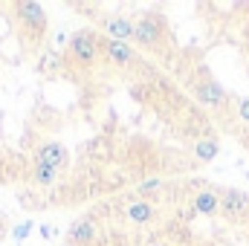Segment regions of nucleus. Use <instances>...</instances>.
<instances>
[{"label":"nucleus","instance_id":"f257e3e1","mask_svg":"<svg viewBox=\"0 0 249 246\" xmlns=\"http://www.w3.org/2000/svg\"><path fill=\"white\" fill-rule=\"evenodd\" d=\"M102 35L96 29H78L70 41V55L78 67H93L99 58V50H102Z\"/></svg>","mask_w":249,"mask_h":246},{"label":"nucleus","instance_id":"f03ea898","mask_svg":"<svg viewBox=\"0 0 249 246\" xmlns=\"http://www.w3.org/2000/svg\"><path fill=\"white\" fill-rule=\"evenodd\" d=\"M162 38H165V23H162L160 15L148 12V15H142L139 20H133V41H136L139 47H145V50H160Z\"/></svg>","mask_w":249,"mask_h":246},{"label":"nucleus","instance_id":"7ed1b4c3","mask_svg":"<svg viewBox=\"0 0 249 246\" xmlns=\"http://www.w3.org/2000/svg\"><path fill=\"white\" fill-rule=\"evenodd\" d=\"M15 12H18L20 23L26 26V32H29L35 41L44 38V32H47V9H44L41 3L23 0V3H15Z\"/></svg>","mask_w":249,"mask_h":246},{"label":"nucleus","instance_id":"20e7f679","mask_svg":"<svg viewBox=\"0 0 249 246\" xmlns=\"http://www.w3.org/2000/svg\"><path fill=\"white\" fill-rule=\"evenodd\" d=\"M102 29H105V38H113V41H122V44L133 41V20L124 18V15H105Z\"/></svg>","mask_w":249,"mask_h":246},{"label":"nucleus","instance_id":"39448f33","mask_svg":"<svg viewBox=\"0 0 249 246\" xmlns=\"http://www.w3.org/2000/svg\"><path fill=\"white\" fill-rule=\"evenodd\" d=\"M249 209V194L238 191V188H223L220 191V211L226 217H244Z\"/></svg>","mask_w":249,"mask_h":246},{"label":"nucleus","instance_id":"423d86ee","mask_svg":"<svg viewBox=\"0 0 249 246\" xmlns=\"http://www.w3.org/2000/svg\"><path fill=\"white\" fill-rule=\"evenodd\" d=\"M35 162H41V165H50V168H64L67 162H70V157H67V148H64L61 142H44L38 151H35Z\"/></svg>","mask_w":249,"mask_h":246},{"label":"nucleus","instance_id":"0eeeda50","mask_svg":"<svg viewBox=\"0 0 249 246\" xmlns=\"http://www.w3.org/2000/svg\"><path fill=\"white\" fill-rule=\"evenodd\" d=\"M96 235H99V229H96V220L93 217H81V220H75L72 223V229H70V244L75 246H93L96 244Z\"/></svg>","mask_w":249,"mask_h":246},{"label":"nucleus","instance_id":"6e6552de","mask_svg":"<svg viewBox=\"0 0 249 246\" xmlns=\"http://www.w3.org/2000/svg\"><path fill=\"white\" fill-rule=\"evenodd\" d=\"M102 47H105V55H107V61L119 64V67H130L133 61H139V58H136V53L130 50V44L113 41V38H105V41H102Z\"/></svg>","mask_w":249,"mask_h":246},{"label":"nucleus","instance_id":"1a4fd4ad","mask_svg":"<svg viewBox=\"0 0 249 246\" xmlns=\"http://www.w3.org/2000/svg\"><path fill=\"white\" fill-rule=\"evenodd\" d=\"M191 209L197 214H217L220 211V191H212V188L197 191L194 200H191Z\"/></svg>","mask_w":249,"mask_h":246},{"label":"nucleus","instance_id":"9d476101","mask_svg":"<svg viewBox=\"0 0 249 246\" xmlns=\"http://www.w3.org/2000/svg\"><path fill=\"white\" fill-rule=\"evenodd\" d=\"M124 214L130 223H151V220H157V206L151 200H130Z\"/></svg>","mask_w":249,"mask_h":246},{"label":"nucleus","instance_id":"9b49d317","mask_svg":"<svg viewBox=\"0 0 249 246\" xmlns=\"http://www.w3.org/2000/svg\"><path fill=\"white\" fill-rule=\"evenodd\" d=\"M197 99L206 107H220L226 102V93H223V87L217 81H203V84H197Z\"/></svg>","mask_w":249,"mask_h":246},{"label":"nucleus","instance_id":"f8f14e48","mask_svg":"<svg viewBox=\"0 0 249 246\" xmlns=\"http://www.w3.org/2000/svg\"><path fill=\"white\" fill-rule=\"evenodd\" d=\"M217 151H220L217 139H200V142L194 145V157H197L200 162H212V159L217 157Z\"/></svg>","mask_w":249,"mask_h":246},{"label":"nucleus","instance_id":"ddd939ff","mask_svg":"<svg viewBox=\"0 0 249 246\" xmlns=\"http://www.w3.org/2000/svg\"><path fill=\"white\" fill-rule=\"evenodd\" d=\"M55 180H58V171H55V168L35 162V168H32V183L35 185H53Z\"/></svg>","mask_w":249,"mask_h":246},{"label":"nucleus","instance_id":"4468645a","mask_svg":"<svg viewBox=\"0 0 249 246\" xmlns=\"http://www.w3.org/2000/svg\"><path fill=\"white\" fill-rule=\"evenodd\" d=\"M162 188H165V180L151 177V180H142V183L136 185V194H154V191H162Z\"/></svg>","mask_w":249,"mask_h":246},{"label":"nucleus","instance_id":"2eb2a0df","mask_svg":"<svg viewBox=\"0 0 249 246\" xmlns=\"http://www.w3.org/2000/svg\"><path fill=\"white\" fill-rule=\"evenodd\" d=\"M29 232H32V223H20V226H15V229H12L15 241H26V238H29Z\"/></svg>","mask_w":249,"mask_h":246},{"label":"nucleus","instance_id":"dca6fc26","mask_svg":"<svg viewBox=\"0 0 249 246\" xmlns=\"http://www.w3.org/2000/svg\"><path fill=\"white\" fill-rule=\"evenodd\" d=\"M238 116H241L244 122H249V99H241V102H238Z\"/></svg>","mask_w":249,"mask_h":246},{"label":"nucleus","instance_id":"f3484780","mask_svg":"<svg viewBox=\"0 0 249 246\" xmlns=\"http://www.w3.org/2000/svg\"><path fill=\"white\" fill-rule=\"evenodd\" d=\"M38 232H41V238H50V235H53V229H50V226H41Z\"/></svg>","mask_w":249,"mask_h":246},{"label":"nucleus","instance_id":"a211bd4d","mask_svg":"<svg viewBox=\"0 0 249 246\" xmlns=\"http://www.w3.org/2000/svg\"><path fill=\"white\" fill-rule=\"evenodd\" d=\"M93 246H96V244H93Z\"/></svg>","mask_w":249,"mask_h":246}]
</instances>
